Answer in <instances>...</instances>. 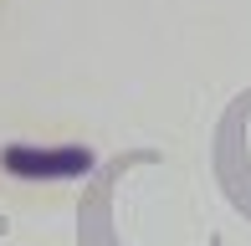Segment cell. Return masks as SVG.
<instances>
[{"label":"cell","mask_w":251,"mask_h":246,"mask_svg":"<svg viewBox=\"0 0 251 246\" xmlns=\"http://www.w3.org/2000/svg\"><path fill=\"white\" fill-rule=\"evenodd\" d=\"M0 164H5L10 174H26V180H72V174H87L93 170V149H21V144H10L5 154H0Z\"/></svg>","instance_id":"1"}]
</instances>
